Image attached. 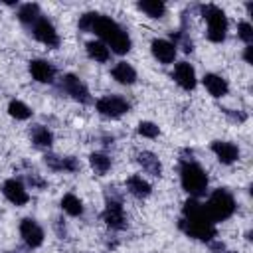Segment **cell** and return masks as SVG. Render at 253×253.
<instances>
[{
  "label": "cell",
  "instance_id": "28",
  "mask_svg": "<svg viewBox=\"0 0 253 253\" xmlns=\"http://www.w3.org/2000/svg\"><path fill=\"white\" fill-rule=\"evenodd\" d=\"M138 134H142L146 138H154V136H158V126L150 121H142L138 125Z\"/></svg>",
  "mask_w": 253,
  "mask_h": 253
},
{
  "label": "cell",
  "instance_id": "17",
  "mask_svg": "<svg viewBox=\"0 0 253 253\" xmlns=\"http://www.w3.org/2000/svg\"><path fill=\"white\" fill-rule=\"evenodd\" d=\"M204 85L210 91V95H213V97H223L227 93V89H229L227 81L223 77L215 75V73H206L204 75Z\"/></svg>",
  "mask_w": 253,
  "mask_h": 253
},
{
  "label": "cell",
  "instance_id": "22",
  "mask_svg": "<svg viewBox=\"0 0 253 253\" xmlns=\"http://www.w3.org/2000/svg\"><path fill=\"white\" fill-rule=\"evenodd\" d=\"M18 18H20L22 24H26V26L32 28V26L36 24V20L42 18L40 6H38V4H24V6L20 8V12H18Z\"/></svg>",
  "mask_w": 253,
  "mask_h": 253
},
{
  "label": "cell",
  "instance_id": "2",
  "mask_svg": "<svg viewBox=\"0 0 253 253\" xmlns=\"http://www.w3.org/2000/svg\"><path fill=\"white\" fill-rule=\"evenodd\" d=\"M89 32L97 34L103 40V43L107 47H111L115 53H126L130 49V38H128V34L115 20H111L107 16L93 14V22H91Z\"/></svg>",
  "mask_w": 253,
  "mask_h": 253
},
{
  "label": "cell",
  "instance_id": "15",
  "mask_svg": "<svg viewBox=\"0 0 253 253\" xmlns=\"http://www.w3.org/2000/svg\"><path fill=\"white\" fill-rule=\"evenodd\" d=\"M150 47H152V55L160 63H172L176 57V43H172L168 40H154Z\"/></svg>",
  "mask_w": 253,
  "mask_h": 253
},
{
  "label": "cell",
  "instance_id": "7",
  "mask_svg": "<svg viewBox=\"0 0 253 253\" xmlns=\"http://www.w3.org/2000/svg\"><path fill=\"white\" fill-rule=\"evenodd\" d=\"M32 34H34V38H36L38 42L45 43L47 47H57V45H59V36H57V32H55L53 24H51L47 18H43V16L36 20V24L32 26Z\"/></svg>",
  "mask_w": 253,
  "mask_h": 253
},
{
  "label": "cell",
  "instance_id": "9",
  "mask_svg": "<svg viewBox=\"0 0 253 253\" xmlns=\"http://www.w3.org/2000/svg\"><path fill=\"white\" fill-rule=\"evenodd\" d=\"M2 192H4V196H6L14 206H24V204H28V200H30L28 190H26L24 184H22L20 180H16V178L6 180L4 186H2Z\"/></svg>",
  "mask_w": 253,
  "mask_h": 253
},
{
  "label": "cell",
  "instance_id": "20",
  "mask_svg": "<svg viewBox=\"0 0 253 253\" xmlns=\"http://www.w3.org/2000/svg\"><path fill=\"white\" fill-rule=\"evenodd\" d=\"M136 160H138V164L142 166V170H146V172L152 174V176H160L162 166H160V160H158L152 152H140Z\"/></svg>",
  "mask_w": 253,
  "mask_h": 253
},
{
  "label": "cell",
  "instance_id": "18",
  "mask_svg": "<svg viewBox=\"0 0 253 253\" xmlns=\"http://www.w3.org/2000/svg\"><path fill=\"white\" fill-rule=\"evenodd\" d=\"M45 164L51 168V170H65V172H75L79 170V162L75 158H61V156H53V154H47L45 156Z\"/></svg>",
  "mask_w": 253,
  "mask_h": 253
},
{
  "label": "cell",
  "instance_id": "24",
  "mask_svg": "<svg viewBox=\"0 0 253 253\" xmlns=\"http://www.w3.org/2000/svg\"><path fill=\"white\" fill-rule=\"evenodd\" d=\"M32 140H34L36 146L45 148V146H51V142H53V134H51L45 126H36V128L32 130Z\"/></svg>",
  "mask_w": 253,
  "mask_h": 253
},
{
  "label": "cell",
  "instance_id": "27",
  "mask_svg": "<svg viewBox=\"0 0 253 253\" xmlns=\"http://www.w3.org/2000/svg\"><path fill=\"white\" fill-rule=\"evenodd\" d=\"M138 8L144 12V14H148L150 18H160V16H164V12H166V6L162 4V2H138Z\"/></svg>",
  "mask_w": 253,
  "mask_h": 253
},
{
  "label": "cell",
  "instance_id": "5",
  "mask_svg": "<svg viewBox=\"0 0 253 253\" xmlns=\"http://www.w3.org/2000/svg\"><path fill=\"white\" fill-rule=\"evenodd\" d=\"M202 16L208 22V40L210 42H223L225 34H227V18L223 14L221 8H217L215 4H206L202 6Z\"/></svg>",
  "mask_w": 253,
  "mask_h": 253
},
{
  "label": "cell",
  "instance_id": "23",
  "mask_svg": "<svg viewBox=\"0 0 253 253\" xmlns=\"http://www.w3.org/2000/svg\"><path fill=\"white\" fill-rule=\"evenodd\" d=\"M61 208H63L65 213H69V215H73V217L83 213V204H81V200H79L77 196H73V194H65V196H63Z\"/></svg>",
  "mask_w": 253,
  "mask_h": 253
},
{
  "label": "cell",
  "instance_id": "12",
  "mask_svg": "<svg viewBox=\"0 0 253 253\" xmlns=\"http://www.w3.org/2000/svg\"><path fill=\"white\" fill-rule=\"evenodd\" d=\"M211 150H213V154L217 156V160L221 164H233L239 158V148L233 142H227V140H213Z\"/></svg>",
  "mask_w": 253,
  "mask_h": 253
},
{
  "label": "cell",
  "instance_id": "4",
  "mask_svg": "<svg viewBox=\"0 0 253 253\" xmlns=\"http://www.w3.org/2000/svg\"><path fill=\"white\" fill-rule=\"evenodd\" d=\"M204 210H206V213L210 215V219L213 223L215 221H223L235 211V200L225 188H217L210 196V200L204 204Z\"/></svg>",
  "mask_w": 253,
  "mask_h": 253
},
{
  "label": "cell",
  "instance_id": "29",
  "mask_svg": "<svg viewBox=\"0 0 253 253\" xmlns=\"http://www.w3.org/2000/svg\"><path fill=\"white\" fill-rule=\"evenodd\" d=\"M237 36H239L247 45H251V40H253V28H251V24H249V22H241L239 28H237Z\"/></svg>",
  "mask_w": 253,
  "mask_h": 253
},
{
  "label": "cell",
  "instance_id": "14",
  "mask_svg": "<svg viewBox=\"0 0 253 253\" xmlns=\"http://www.w3.org/2000/svg\"><path fill=\"white\" fill-rule=\"evenodd\" d=\"M30 73L40 83H51L55 75V67L45 59H32L30 61Z\"/></svg>",
  "mask_w": 253,
  "mask_h": 253
},
{
  "label": "cell",
  "instance_id": "11",
  "mask_svg": "<svg viewBox=\"0 0 253 253\" xmlns=\"http://www.w3.org/2000/svg\"><path fill=\"white\" fill-rule=\"evenodd\" d=\"M61 85H63L65 93L71 95L75 101H79V103H89V101H91L89 91H87V87L83 85V81H81L79 77H75V75H65L63 81H61Z\"/></svg>",
  "mask_w": 253,
  "mask_h": 253
},
{
  "label": "cell",
  "instance_id": "10",
  "mask_svg": "<svg viewBox=\"0 0 253 253\" xmlns=\"http://www.w3.org/2000/svg\"><path fill=\"white\" fill-rule=\"evenodd\" d=\"M103 219L113 229H123L126 225V217H125V211H123V206H121L119 200H109L107 202V208L103 211Z\"/></svg>",
  "mask_w": 253,
  "mask_h": 253
},
{
  "label": "cell",
  "instance_id": "30",
  "mask_svg": "<svg viewBox=\"0 0 253 253\" xmlns=\"http://www.w3.org/2000/svg\"><path fill=\"white\" fill-rule=\"evenodd\" d=\"M251 49H253L251 45L245 47V61H247V63H251Z\"/></svg>",
  "mask_w": 253,
  "mask_h": 253
},
{
  "label": "cell",
  "instance_id": "3",
  "mask_svg": "<svg viewBox=\"0 0 253 253\" xmlns=\"http://www.w3.org/2000/svg\"><path fill=\"white\" fill-rule=\"evenodd\" d=\"M180 180H182V188L192 196V198H200L206 194L208 190V174L206 170L192 162V160H184L180 166Z\"/></svg>",
  "mask_w": 253,
  "mask_h": 253
},
{
  "label": "cell",
  "instance_id": "21",
  "mask_svg": "<svg viewBox=\"0 0 253 253\" xmlns=\"http://www.w3.org/2000/svg\"><path fill=\"white\" fill-rule=\"evenodd\" d=\"M87 53L91 59L101 61V63L109 61V57H111V51L103 42H87Z\"/></svg>",
  "mask_w": 253,
  "mask_h": 253
},
{
  "label": "cell",
  "instance_id": "19",
  "mask_svg": "<svg viewBox=\"0 0 253 253\" xmlns=\"http://www.w3.org/2000/svg\"><path fill=\"white\" fill-rule=\"evenodd\" d=\"M126 188L136 198H146L150 194V184L146 180H142V176H138V174H134L126 180Z\"/></svg>",
  "mask_w": 253,
  "mask_h": 253
},
{
  "label": "cell",
  "instance_id": "26",
  "mask_svg": "<svg viewBox=\"0 0 253 253\" xmlns=\"http://www.w3.org/2000/svg\"><path fill=\"white\" fill-rule=\"evenodd\" d=\"M8 113H10L14 119H18V121H26V119L32 117L30 107L24 105L22 101H10V105H8Z\"/></svg>",
  "mask_w": 253,
  "mask_h": 253
},
{
  "label": "cell",
  "instance_id": "8",
  "mask_svg": "<svg viewBox=\"0 0 253 253\" xmlns=\"http://www.w3.org/2000/svg\"><path fill=\"white\" fill-rule=\"evenodd\" d=\"M20 233L28 247H40L43 243V229L32 217H24L20 221Z\"/></svg>",
  "mask_w": 253,
  "mask_h": 253
},
{
  "label": "cell",
  "instance_id": "1",
  "mask_svg": "<svg viewBox=\"0 0 253 253\" xmlns=\"http://www.w3.org/2000/svg\"><path fill=\"white\" fill-rule=\"evenodd\" d=\"M180 225L190 237H196L200 241H210L215 235V223L206 213L204 204H200L196 198H190L184 204V217Z\"/></svg>",
  "mask_w": 253,
  "mask_h": 253
},
{
  "label": "cell",
  "instance_id": "16",
  "mask_svg": "<svg viewBox=\"0 0 253 253\" xmlns=\"http://www.w3.org/2000/svg\"><path fill=\"white\" fill-rule=\"evenodd\" d=\"M113 79L123 83V85H132L136 81V71L132 69V65H128L126 61H119L115 67H113Z\"/></svg>",
  "mask_w": 253,
  "mask_h": 253
},
{
  "label": "cell",
  "instance_id": "25",
  "mask_svg": "<svg viewBox=\"0 0 253 253\" xmlns=\"http://www.w3.org/2000/svg\"><path fill=\"white\" fill-rule=\"evenodd\" d=\"M89 162H91L93 170H95L97 174H101V176L111 168V158H109L107 154H103V152H93V154L89 156Z\"/></svg>",
  "mask_w": 253,
  "mask_h": 253
},
{
  "label": "cell",
  "instance_id": "6",
  "mask_svg": "<svg viewBox=\"0 0 253 253\" xmlns=\"http://www.w3.org/2000/svg\"><path fill=\"white\" fill-rule=\"evenodd\" d=\"M95 107H97V111H99L101 115L111 117V119H117V117L125 115V113L130 109L128 103H126L123 97H119V95H107V97H101V99L95 103Z\"/></svg>",
  "mask_w": 253,
  "mask_h": 253
},
{
  "label": "cell",
  "instance_id": "31",
  "mask_svg": "<svg viewBox=\"0 0 253 253\" xmlns=\"http://www.w3.org/2000/svg\"><path fill=\"white\" fill-rule=\"evenodd\" d=\"M227 253H229V251H227Z\"/></svg>",
  "mask_w": 253,
  "mask_h": 253
},
{
  "label": "cell",
  "instance_id": "13",
  "mask_svg": "<svg viewBox=\"0 0 253 253\" xmlns=\"http://www.w3.org/2000/svg\"><path fill=\"white\" fill-rule=\"evenodd\" d=\"M174 79L186 91H190V89L196 87V71H194V67L188 61L176 63V67H174Z\"/></svg>",
  "mask_w": 253,
  "mask_h": 253
}]
</instances>
